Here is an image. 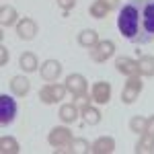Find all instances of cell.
Here are the masks:
<instances>
[{
  "label": "cell",
  "mask_w": 154,
  "mask_h": 154,
  "mask_svg": "<svg viewBox=\"0 0 154 154\" xmlns=\"http://www.w3.org/2000/svg\"><path fill=\"white\" fill-rule=\"evenodd\" d=\"M117 29L136 45L154 41V0H128L119 11Z\"/></svg>",
  "instance_id": "obj_1"
},
{
  "label": "cell",
  "mask_w": 154,
  "mask_h": 154,
  "mask_svg": "<svg viewBox=\"0 0 154 154\" xmlns=\"http://www.w3.org/2000/svg\"><path fill=\"white\" fill-rule=\"evenodd\" d=\"M66 93H68L66 84L48 82L45 86L39 88V99H41V103H45V105H56V103H60V101L66 97Z\"/></svg>",
  "instance_id": "obj_2"
},
{
  "label": "cell",
  "mask_w": 154,
  "mask_h": 154,
  "mask_svg": "<svg viewBox=\"0 0 154 154\" xmlns=\"http://www.w3.org/2000/svg\"><path fill=\"white\" fill-rule=\"evenodd\" d=\"M72 140H74V136H72L70 128H66V125H56L48 136V144L54 150H58V148H68L72 144Z\"/></svg>",
  "instance_id": "obj_3"
},
{
  "label": "cell",
  "mask_w": 154,
  "mask_h": 154,
  "mask_svg": "<svg viewBox=\"0 0 154 154\" xmlns=\"http://www.w3.org/2000/svg\"><path fill=\"white\" fill-rule=\"evenodd\" d=\"M17 117V101L11 95H0V128L11 125Z\"/></svg>",
  "instance_id": "obj_4"
},
{
  "label": "cell",
  "mask_w": 154,
  "mask_h": 154,
  "mask_svg": "<svg viewBox=\"0 0 154 154\" xmlns=\"http://www.w3.org/2000/svg\"><path fill=\"white\" fill-rule=\"evenodd\" d=\"M88 51H91V60H93V62L105 64L107 60H111L115 56V43L109 41V39H105V41H99L95 48H91Z\"/></svg>",
  "instance_id": "obj_5"
},
{
  "label": "cell",
  "mask_w": 154,
  "mask_h": 154,
  "mask_svg": "<svg viewBox=\"0 0 154 154\" xmlns=\"http://www.w3.org/2000/svg\"><path fill=\"white\" fill-rule=\"evenodd\" d=\"M64 84H66L68 93L72 95V99L88 93V82H86V78H84L82 74H68L66 80H64Z\"/></svg>",
  "instance_id": "obj_6"
},
{
  "label": "cell",
  "mask_w": 154,
  "mask_h": 154,
  "mask_svg": "<svg viewBox=\"0 0 154 154\" xmlns=\"http://www.w3.org/2000/svg\"><path fill=\"white\" fill-rule=\"evenodd\" d=\"M14 27H17V35L21 37L23 41H31V39H35V35L39 33V27H37V23L31 17L19 19V23L14 25Z\"/></svg>",
  "instance_id": "obj_7"
},
{
  "label": "cell",
  "mask_w": 154,
  "mask_h": 154,
  "mask_svg": "<svg viewBox=\"0 0 154 154\" xmlns=\"http://www.w3.org/2000/svg\"><path fill=\"white\" fill-rule=\"evenodd\" d=\"M62 74V64L58 60H45L41 66H39V76L45 80V82H56Z\"/></svg>",
  "instance_id": "obj_8"
},
{
  "label": "cell",
  "mask_w": 154,
  "mask_h": 154,
  "mask_svg": "<svg viewBox=\"0 0 154 154\" xmlns=\"http://www.w3.org/2000/svg\"><path fill=\"white\" fill-rule=\"evenodd\" d=\"M91 97H93V103H97V105H107L111 101V84L105 80L95 82L91 88Z\"/></svg>",
  "instance_id": "obj_9"
},
{
  "label": "cell",
  "mask_w": 154,
  "mask_h": 154,
  "mask_svg": "<svg viewBox=\"0 0 154 154\" xmlns=\"http://www.w3.org/2000/svg\"><path fill=\"white\" fill-rule=\"evenodd\" d=\"M8 84H11V93L14 97H27L31 91V80L27 76H12Z\"/></svg>",
  "instance_id": "obj_10"
},
{
  "label": "cell",
  "mask_w": 154,
  "mask_h": 154,
  "mask_svg": "<svg viewBox=\"0 0 154 154\" xmlns=\"http://www.w3.org/2000/svg\"><path fill=\"white\" fill-rule=\"evenodd\" d=\"M58 117L64 121V123H74L76 119L80 117V107L76 105L74 101L72 103H64L58 111Z\"/></svg>",
  "instance_id": "obj_11"
},
{
  "label": "cell",
  "mask_w": 154,
  "mask_h": 154,
  "mask_svg": "<svg viewBox=\"0 0 154 154\" xmlns=\"http://www.w3.org/2000/svg\"><path fill=\"white\" fill-rule=\"evenodd\" d=\"M115 70L123 76H131V74H140L138 72V60H131L128 56H121L115 60Z\"/></svg>",
  "instance_id": "obj_12"
},
{
  "label": "cell",
  "mask_w": 154,
  "mask_h": 154,
  "mask_svg": "<svg viewBox=\"0 0 154 154\" xmlns=\"http://www.w3.org/2000/svg\"><path fill=\"white\" fill-rule=\"evenodd\" d=\"M113 150H115V140L111 136H101L91 144V152L95 154H111Z\"/></svg>",
  "instance_id": "obj_13"
},
{
  "label": "cell",
  "mask_w": 154,
  "mask_h": 154,
  "mask_svg": "<svg viewBox=\"0 0 154 154\" xmlns=\"http://www.w3.org/2000/svg\"><path fill=\"white\" fill-rule=\"evenodd\" d=\"M134 152L136 154H154V134H150V131L140 134Z\"/></svg>",
  "instance_id": "obj_14"
},
{
  "label": "cell",
  "mask_w": 154,
  "mask_h": 154,
  "mask_svg": "<svg viewBox=\"0 0 154 154\" xmlns=\"http://www.w3.org/2000/svg\"><path fill=\"white\" fill-rule=\"evenodd\" d=\"M19 66H21V70L27 72V74H31V72H35L39 68V60L33 51H23L21 54V58H19Z\"/></svg>",
  "instance_id": "obj_15"
},
{
  "label": "cell",
  "mask_w": 154,
  "mask_h": 154,
  "mask_svg": "<svg viewBox=\"0 0 154 154\" xmlns=\"http://www.w3.org/2000/svg\"><path fill=\"white\" fill-rule=\"evenodd\" d=\"M99 41H101V39H99V33H97L95 29H84V31L78 33V45L84 48V49L95 48Z\"/></svg>",
  "instance_id": "obj_16"
},
{
  "label": "cell",
  "mask_w": 154,
  "mask_h": 154,
  "mask_svg": "<svg viewBox=\"0 0 154 154\" xmlns=\"http://www.w3.org/2000/svg\"><path fill=\"white\" fill-rule=\"evenodd\" d=\"M138 72L142 78H152L154 76V56L150 54H144L138 60Z\"/></svg>",
  "instance_id": "obj_17"
},
{
  "label": "cell",
  "mask_w": 154,
  "mask_h": 154,
  "mask_svg": "<svg viewBox=\"0 0 154 154\" xmlns=\"http://www.w3.org/2000/svg\"><path fill=\"white\" fill-rule=\"evenodd\" d=\"M80 115H82L86 125H97V123H101V111H99L95 105H91V103L80 107Z\"/></svg>",
  "instance_id": "obj_18"
},
{
  "label": "cell",
  "mask_w": 154,
  "mask_h": 154,
  "mask_svg": "<svg viewBox=\"0 0 154 154\" xmlns=\"http://www.w3.org/2000/svg\"><path fill=\"white\" fill-rule=\"evenodd\" d=\"M17 23H19V14L14 11V6L4 4L0 8V25L2 27H12V25H17Z\"/></svg>",
  "instance_id": "obj_19"
},
{
  "label": "cell",
  "mask_w": 154,
  "mask_h": 154,
  "mask_svg": "<svg viewBox=\"0 0 154 154\" xmlns=\"http://www.w3.org/2000/svg\"><path fill=\"white\" fill-rule=\"evenodd\" d=\"M19 150H21V146L12 136H2L0 138V152L2 154H17Z\"/></svg>",
  "instance_id": "obj_20"
},
{
  "label": "cell",
  "mask_w": 154,
  "mask_h": 154,
  "mask_svg": "<svg viewBox=\"0 0 154 154\" xmlns=\"http://www.w3.org/2000/svg\"><path fill=\"white\" fill-rule=\"evenodd\" d=\"M88 12H91V17H93V19H105L111 11L107 8V4L103 2V0H95V2L88 6Z\"/></svg>",
  "instance_id": "obj_21"
},
{
  "label": "cell",
  "mask_w": 154,
  "mask_h": 154,
  "mask_svg": "<svg viewBox=\"0 0 154 154\" xmlns=\"http://www.w3.org/2000/svg\"><path fill=\"white\" fill-rule=\"evenodd\" d=\"M68 148H70V154H88L91 152V144L84 138H74Z\"/></svg>",
  "instance_id": "obj_22"
},
{
  "label": "cell",
  "mask_w": 154,
  "mask_h": 154,
  "mask_svg": "<svg viewBox=\"0 0 154 154\" xmlns=\"http://www.w3.org/2000/svg\"><path fill=\"white\" fill-rule=\"evenodd\" d=\"M146 125H148V117H142V115H134V117L130 119V130L134 131V134H144L146 131Z\"/></svg>",
  "instance_id": "obj_23"
},
{
  "label": "cell",
  "mask_w": 154,
  "mask_h": 154,
  "mask_svg": "<svg viewBox=\"0 0 154 154\" xmlns=\"http://www.w3.org/2000/svg\"><path fill=\"white\" fill-rule=\"evenodd\" d=\"M138 91L136 88H130V86H123V91H121V103H125V105H131V103H136L138 101Z\"/></svg>",
  "instance_id": "obj_24"
},
{
  "label": "cell",
  "mask_w": 154,
  "mask_h": 154,
  "mask_svg": "<svg viewBox=\"0 0 154 154\" xmlns=\"http://www.w3.org/2000/svg\"><path fill=\"white\" fill-rule=\"evenodd\" d=\"M125 86H130V88H136L138 93H142V88H144L142 76H140V74H131V76H128V80H125Z\"/></svg>",
  "instance_id": "obj_25"
},
{
  "label": "cell",
  "mask_w": 154,
  "mask_h": 154,
  "mask_svg": "<svg viewBox=\"0 0 154 154\" xmlns=\"http://www.w3.org/2000/svg\"><path fill=\"white\" fill-rule=\"evenodd\" d=\"M58 6L64 12H70L74 6H76V0H58Z\"/></svg>",
  "instance_id": "obj_26"
},
{
  "label": "cell",
  "mask_w": 154,
  "mask_h": 154,
  "mask_svg": "<svg viewBox=\"0 0 154 154\" xmlns=\"http://www.w3.org/2000/svg\"><path fill=\"white\" fill-rule=\"evenodd\" d=\"M8 60H11V54H8V49L2 45V48H0V66H6Z\"/></svg>",
  "instance_id": "obj_27"
},
{
  "label": "cell",
  "mask_w": 154,
  "mask_h": 154,
  "mask_svg": "<svg viewBox=\"0 0 154 154\" xmlns=\"http://www.w3.org/2000/svg\"><path fill=\"white\" fill-rule=\"evenodd\" d=\"M103 2L107 4V8H109V11H115L119 4H121V0H103Z\"/></svg>",
  "instance_id": "obj_28"
},
{
  "label": "cell",
  "mask_w": 154,
  "mask_h": 154,
  "mask_svg": "<svg viewBox=\"0 0 154 154\" xmlns=\"http://www.w3.org/2000/svg\"><path fill=\"white\" fill-rule=\"evenodd\" d=\"M146 131L154 134V115H150V117H148V125H146Z\"/></svg>",
  "instance_id": "obj_29"
}]
</instances>
